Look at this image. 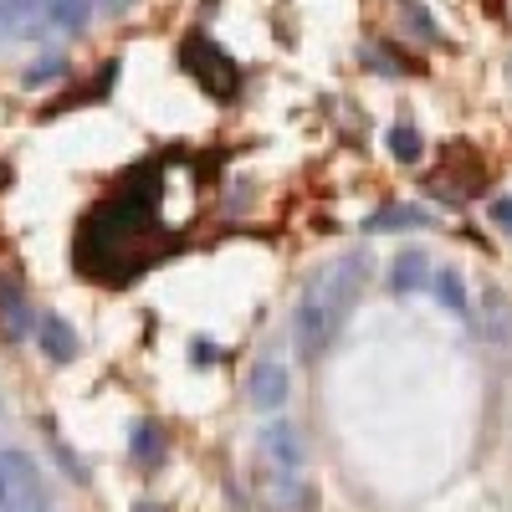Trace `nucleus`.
I'll use <instances>...</instances> for the list:
<instances>
[{"label":"nucleus","instance_id":"nucleus-1","mask_svg":"<svg viewBox=\"0 0 512 512\" xmlns=\"http://www.w3.org/2000/svg\"><path fill=\"white\" fill-rule=\"evenodd\" d=\"M169 180L159 169H139L134 180H123V190L98 205L77 236V267L103 282H128L134 272H144L154 256L185 231L180 216H169Z\"/></svg>","mask_w":512,"mask_h":512},{"label":"nucleus","instance_id":"nucleus-2","mask_svg":"<svg viewBox=\"0 0 512 512\" xmlns=\"http://www.w3.org/2000/svg\"><path fill=\"white\" fill-rule=\"evenodd\" d=\"M364 282H369V256L364 251H349V256H333L328 267H318L303 287L292 308V344L303 359H323L338 333H344L349 313L359 308L364 297Z\"/></svg>","mask_w":512,"mask_h":512},{"label":"nucleus","instance_id":"nucleus-3","mask_svg":"<svg viewBox=\"0 0 512 512\" xmlns=\"http://www.w3.org/2000/svg\"><path fill=\"white\" fill-rule=\"evenodd\" d=\"M180 67L200 82V88L216 98V103H231L236 98V88H241V72H236V62L226 57V47H216L205 31H190L185 41H180Z\"/></svg>","mask_w":512,"mask_h":512},{"label":"nucleus","instance_id":"nucleus-4","mask_svg":"<svg viewBox=\"0 0 512 512\" xmlns=\"http://www.w3.org/2000/svg\"><path fill=\"white\" fill-rule=\"evenodd\" d=\"M41 502V472L21 451H0V512H36Z\"/></svg>","mask_w":512,"mask_h":512},{"label":"nucleus","instance_id":"nucleus-5","mask_svg":"<svg viewBox=\"0 0 512 512\" xmlns=\"http://www.w3.org/2000/svg\"><path fill=\"white\" fill-rule=\"evenodd\" d=\"M287 395H292V374H287V364H282L277 354H262V359L251 364V374H246V400H251V410L272 415V410L287 405Z\"/></svg>","mask_w":512,"mask_h":512},{"label":"nucleus","instance_id":"nucleus-6","mask_svg":"<svg viewBox=\"0 0 512 512\" xmlns=\"http://www.w3.org/2000/svg\"><path fill=\"white\" fill-rule=\"evenodd\" d=\"M313 502H318V492L303 472H277L272 466L262 477V507L267 512H313Z\"/></svg>","mask_w":512,"mask_h":512},{"label":"nucleus","instance_id":"nucleus-7","mask_svg":"<svg viewBox=\"0 0 512 512\" xmlns=\"http://www.w3.org/2000/svg\"><path fill=\"white\" fill-rule=\"evenodd\" d=\"M262 451H267V461L277 466V472H303L308 466V441H303V431H297L292 420H267Z\"/></svg>","mask_w":512,"mask_h":512},{"label":"nucleus","instance_id":"nucleus-8","mask_svg":"<svg viewBox=\"0 0 512 512\" xmlns=\"http://www.w3.org/2000/svg\"><path fill=\"white\" fill-rule=\"evenodd\" d=\"M420 226H436V216L425 205H410V200H390L379 205L374 216H364V231L369 236H390V231H420Z\"/></svg>","mask_w":512,"mask_h":512},{"label":"nucleus","instance_id":"nucleus-9","mask_svg":"<svg viewBox=\"0 0 512 512\" xmlns=\"http://www.w3.org/2000/svg\"><path fill=\"white\" fill-rule=\"evenodd\" d=\"M36 338H41V354L52 364H72L77 359V328L62 313H41L36 318Z\"/></svg>","mask_w":512,"mask_h":512},{"label":"nucleus","instance_id":"nucleus-10","mask_svg":"<svg viewBox=\"0 0 512 512\" xmlns=\"http://www.w3.org/2000/svg\"><path fill=\"white\" fill-rule=\"evenodd\" d=\"M431 292H436V303H441L451 318L472 323V297H466V282H461L456 267H436V272H431Z\"/></svg>","mask_w":512,"mask_h":512},{"label":"nucleus","instance_id":"nucleus-11","mask_svg":"<svg viewBox=\"0 0 512 512\" xmlns=\"http://www.w3.org/2000/svg\"><path fill=\"white\" fill-rule=\"evenodd\" d=\"M420 287H431V262H425V251H400L390 262V292L395 297H410Z\"/></svg>","mask_w":512,"mask_h":512},{"label":"nucleus","instance_id":"nucleus-12","mask_svg":"<svg viewBox=\"0 0 512 512\" xmlns=\"http://www.w3.org/2000/svg\"><path fill=\"white\" fill-rule=\"evenodd\" d=\"M0 328H6V338H26L36 328L31 303H26V292L16 282H0Z\"/></svg>","mask_w":512,"mask_h":512},{"label":"nucleus","instance_id":"nucleus-13","mask_svg":"<svg viewBox=\"0 0 512 512\" xmlns=\"http://www.w3.org/2000/svg\"><path fill=\"white\" fill-rule=\"evenodd\" d=\"M128 451H134V461L139 466H154L164 461V451H169V441H164V425L159 420H134V431H128Z\"/></svg>","mask_w":512,"mask_h":512},{"label":"nucleus","instance_id":"nucleus-14","mask_svg":"<svg viewBox=\"0 0 512 512\" xmlns=\"http://www.w3.org/2000/svg\"><path fill=\"white\" fill-rule=\"evenodd\" d=\"M36 11L57 31H82L93 21V0H36Z\"/></svg>","mask_w":512,"mask_h":512},{"label":"nucleus","instance_id":"nucleus-15","mask_svg":"<svg viewBox=\"0 0 512 512\" xmlns=\"http://www.w3.org/2000/svg\"><path fill=\"white\" fill-rule=\"evenodd\" d=\"M482 333L492 338V344H507V338H512V308H507V292L502 287H487L482 292Z\"/></svg>","mask_w":512,"mask_h":512},{"label":"nucleus","instance_id":"nucleus-16","mask_svg":"<svg viewBox=\"0 0 512 512\" xmlns=\"http://www.w3.org/2000/svg\"><path fill=\"white\" fill-rule=\"evenodd\" d=\"M384 144H390V154H395L400 164H420V159H425V139H420L415 123H390Z\"/></svg>","mask_w":512,"mask_h":512},{"label":"nucleus","instance_id":"nucleus-17","mask_svg":"<svg viewBox=\"0 0 512 512\" xmlns=\"http://www.w3.org/2000/svg\"><path fill=\"white\" fill-rule=\"evenodd\" d=\"M400 16H405V26L420 36V41H441V26H436V16L420 6V0H400Z\"/></svg>","mask_w":512,"mask_h":512},{"label":"nucleus","instance_id":"nucleus-18","mask_svg":"<svg viewBox=\"0 0 512 512\" xmlns=\"http://www.w3.org/2000/svg\"><path fill=\"white\" fill-rule=\"evenodd\" d=\"M62 72H67L62 57H41V67H31L21 82H26V88H36V82H52V77H62Z\"/></svg>","mask_w":512,"mask_h":512},{"label":"nucleus","instance_id":"nucleus-19","mask_svg":"<svg viewBox=\"0 0 512 512\" xmlns=\"http://www.w3.org/2000/svg\"><path fill=\"white\" fill-rule=\"evenodd\" d=\"M487 216H492V226L512 241V195H497V200L487 205Z\"/></svg>","mask_w":512,"mask_h":512},{"label":"nucleus","instance_id":"nucleus-20","mask_svg":"<svg viewBox=\"0 0 512 512\" xmlns=\"http://www.w3.org/2000/svg\"><path fill=\"white\" fill-rule=\"evenodd\" d=\"M210 359H216V344H205V338H200V344H195V364H210Z\"/></svg>","mask_w":512,"mask_h":512},{"label":"nucleus","instance_id":"nucleus-21","mask_svg":"<svg viewBox=\"0 0 512 512\" xmlns=\"http://www.w3.org/2000/svg\"><path fill=\"white\" fill-rule=\"evenodd\" d=\"M507 82H512V57H507Z\"/></svg>","mask_w":512,"mask_h":512}]
</instances>
